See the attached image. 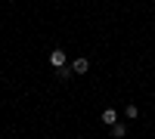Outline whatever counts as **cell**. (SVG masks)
<instances>
[{"label":"cell","instance_id":"cell-1","mask_svg":"<svg viewBox=\"0 0 155 139\" xmlns=\"http://www.w3.org/2000/svg\"><path fill=\"white\" fill-rule=\"evenodd\" d=\"M99 121L106 124V127H112V124H118V111H115V108H106V111L99 115Z\"/></svg>","mask_w":155,"mask_h":139},{"label":"cell","instance_id":"cell-2","mask_svg":"<svg viewBox=\"0 0 155 139\" xmlns=\"http://www.w3.org/2000/svg\"><path fill=\"white\" fill-rule=\"evenodd\" d=\"M71 71H74V74H87V71H90V62H87L84 56L74 59V62H71Z\"/></svg>","mask_w":155,"mask_h":139},{"label":"cell","instance_id":"cell-3","mask_svg":"<svg viewBox=\"0 0 155 139\" xmlns=\"http://www.w3.org/2000/svg\"><path fill=\"white\" fill-rule=\"evenodd\" d=\"M50 65L62 68V65H65V53H62V49H53V53H50Z\"/></svg>","mask_w":155,"mask_h":139},{"label":"cell","instance_id":"cell-4","mask_svg":"<svg viewBox=\"0 0 155 139\" xmlns=\"http://www.w3.org/2000/svg\"><path fill=\"white\" fill-rule=\"evenodd\" d=\"M112 136H115V139H124V136H127V127H124L121 121H118V124H112Z\"/></svg>","mask_w":155,"mask_h":139},{"label":"cell","instance_id":"cell-5","mask_svg":"<svg viewBox=\"0 0 155 139\" xmlns=\"http://www.w3.org/2000/svg\"><path fill=\"white\" fill-rule=\"evenodd\" d=\"M71 74H74V71H71V68H65V65H62V68H56V77H59V81H68Z\"/></svg>","mask_w":155,"mask_h":139},{"label":"cell","instance_id":"cell-6","mask_svg":"<svg viewBox=\"0 0 155 139\" xmlns=\"http://www.w3.org/2000/svg\"><path fill=\"white\" fill-rule=\"evenodd\" d=\"M124 115H127V118H137V115H140V108H137V105H127V108H124Z\"/></svg>","mask_w":155,"mask_h":139}]
</instances>
